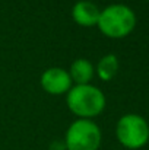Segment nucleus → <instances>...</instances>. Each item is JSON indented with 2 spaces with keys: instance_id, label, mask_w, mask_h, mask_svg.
<instances>
[{
  "instance_id": "f257e3e1",
  "label": "nucleus",
  "mask_w": 149,
  "mask_h": 150,
  "mask_svg": "<svg viewBox=\"0 0 149 150\" xmlns=\"http://www.w3.org/2000/svg\"><path fill=\"white\" fill-rule=\"evenodd\" d=\"M97 25L104 35L123 38L135 29L136 15L126 4H111L101 12Z\"/></svg>"
},
{
  "instance_id": "f03ea898",
  "label": "nucleus",
  "mask_w": 149,
  "mask_h": 150,
  "mask_svg": "<svg viewBox=\"0 0 149 150\" xmlns=\"http://www.w3.org/2000/svg\"><path fill=\"white\" fill-rule=\"evenodd\" d=\"M69 109L81 118H91L105 108V96L98 88L91 85H76L67 93Z\"/></svg>"
},
{
  "instance_id": "7ed1b4c3",
  "label": "nucleus",
  "mask_w": 149,
  "mask_h": 150,
  "mask_svg": "<svg viewBox=\"0 0 149 150\" xmlns=\"http://www.w3.org/2000/svg\"><path fill=\"white\" fill-rule=\"evenodd\" d=\"M118 142L130 150L143 147L149 140V124L138 114L123 115L115 127Z\"/></svg>"
},
{
  "instance_id": "20e7f679",
  "label": "nucleus",
  "mask_w": 149,
  "mask_h": 150,
  "mask_svg": "<svg viewBox=\"0 0 149 150\" xmlns=\"http://www.w3.org/2000/svg\"><path fill=\"white\" fill-rule=\"evenodd\" d=\"M66 150H98L101 130L91 120H78L66 131Z\"/></svg>"
},
{
  "instance_id": "39448f33",
  "label": "nucleus",
  "mask_w": 149,
  "mask_h": 150,
  "mask_svg": "<svg viewBox=\"0 0 149 150\" xmlns=\"http://www.w3.org/2000/svg\"><path fill=\"white\" fill-rule=\"evenodd\" d=\"M41 86L46 92L51 95H61L64 92H69L72 88V79L70 74L58 67L48 69L41 76Z\"/></svg>"
},
{
  "instance_id": "423d86ee",
  "label": "nucleus",
  "mask_w": 149,
  "mask_h": 150,
  "mask_svg": "<svg viewBox=\"0 0 149 150\" xmlns=\"http://www.w3.org/2000/svg\"><path fill=\"white\" fill-rule=\"evenodd\" d=\"M72 15H73L75 22L79 23L81 26H94V25L98 23L101 10L92 1L81 0L73 6Z\"/></svg>"
},
{
  "instance_id": "0eeeda50",
  "label": "nucleus",
  "mask_w": 149,
  "mask_h": 150,
  "mask_svg": "<svg viewBox=\"0 0 149 150\" xmlns=\"http://www.w3.org/2000/svg\"><path fill=\"white\" fill-rule=\"evenodd\" d=\"M70 79L76 85H88L94 76V66L85 58H78L70 66Z\"/></svg>"
},
{
  "instance_id": "6e6552de",
  "label": "nucleus",
  "mask_w": 149,
  "mask_h": 150,
  "mask_svg": "<svg viewBox=\"0 0 149 150\" xmlns=\"http://www.w3.org/2000/svg\"><path fill=\"white\" fill-rule=\"evenodd\" d=\"M117 70H118V58L114 55V54H107L104 55L98 63V67H97V71H98L99 79L102 80H111L115 74H117Z\"/></svg>"
},
{
  "instance_id": "1a4fd4ad",
  "label": "nucleus",
  "mask_w": 149,
  "mask_h": 150,
  "mask_svg": "<svg viewBox=\"0 0 149 150\" xmlns=\"http://www.w3.org/2000/svg\"><path fill=\"white\" fill-rule=\"evenodd\" d=\"M50 150H66V144L64 142H53Z\"/></svg>"
}]
</instances>
